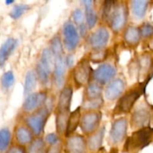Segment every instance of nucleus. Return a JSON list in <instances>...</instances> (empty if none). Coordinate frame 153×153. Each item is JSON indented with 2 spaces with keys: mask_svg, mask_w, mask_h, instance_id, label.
<instances>
[{
  "mask_svg": "<svg viewBox=\"0 0 153 153\" xmlns=\"http://www.w3.org/2000/svg\"><path fill=\"white\" fill-rule=\"evenodd\" d=\"M48 100L46 91H38L27 96L22 104V108L25 113L31 114L46 105Z\"/></svg>",
  "mask_w": 153,
  "mask_h": 153,
  "instance_id": "7",
  "label": "nucleus"
},
{
  "mask_svg": "<svg viewBox=\"0 0 153 153\" xmlns=\"http://www.w3.org/2000/svg\"><path fill=\"white\" fill-rule=\"evenodd\" d=\"M145 87L143 85H140L135 88H132L123 94L118 100L114 109V114H127L131 111L136 102L139 100L144 91Z\"/></svg>",
  "mask_w": 153,
  "mask_h": 153,
  "instance_id": "4",
  "label": "nucleus"
},
{
  "mask_svg": "<svg viewBox=\"0 0 153 153\" xmlns=\"http://www.w3.org/2000/svg\"><path fill=\"white\" fill-rule=\"evenodd\" d=\"M62 151V144L61 141L56 144L51 145L46 149V153H61Z\"/></svg>",
  "mask_w": 153,
  "mask_h": 153,
  "instance_id": "39",
  "label": "nucleus"
},
{
  "mask_svg": "<svg viewBox=\"0 0 153 153\" xmlns=\"http://www.w3.org/2000/svg\"><path fill=\"white\" fill-rule=\"evenodd\" d=\"M128 130V120L120 117L112 123L109 137L114 144H120L125 140Z\"/></svg>",
  "mask_w": 153,
  "mask_h": 153,
  "instance_id": "8",
  "label": "nucleus"
},
{
  "mask_svg": "<svg viewBox=\"0 0 153 153\" xmlns=\"http://www.w3.org/2000/svg\"><path fill=\"white\" fill-rule=\"evenodd\" d=\"M140 30L141 36L143 37H148L153 34V26L149 23L143 24Z\"/></svg>",
  "mask_w": 153,
  "mask_h": 153,
  "instance_id": "36",
  "label": "nucleus"
},
{
  "mask_svg": "<svg viewBox=\"0 0 153 153\" xmlns=\"http://www.w3.org/2000/svg\"><path fill=\"white\" fill-rule=\"evenodd\" d=\"M45 141L49 146H51V145H54L59 143L60 137L58 134H54V133H50V134H48L46 136V137H45Z\"/></svg>",
  "mask_w": 153,
  "mask_h": 153,
  "instance_id": "38",
  "label": "nucleus"
},
{
  "mask_svg": "<svg viewBox=\"0 0 153 153\" xmlns=\"http://www.w3.org/2000/svg\"><path fill=\"white\" fill-rule=\"evenodd\" d=\"M103 86L97 82H91L85 87L84 100H91L102 97Z\"/></svg>",
  "mask_w": 153,
  "mask_h": 153,
  "instance_id": "21",
  "label": "nucleus"
},
{
  "mask_svg": "<svg viewBox=\"0 0 153 153\" xmlns=\"http://www.w3.org/2000/svg\"><path fill=\"white\" fill-rule=\"evenodd\" d=\"M15 139L19 146L29 145L34 139V135L26 125L17 126L14 131Z\"/></svg>",
  "mask_w": 153,
  "mask_h": 153,
  "instance_id": "17",
  "label": "nucleus"
},
{
  "mask_svg": "<svg viewBox=\"0 0 153 153\" xmlns=\"http://www.w3.org/2000/svg\"><path fill=\"white\" fill-rule=\"evenodd\" d=\"M104 105V100L102 97L96 100H83L82 108L85 111H99Z\"/></svg>",
  "mask_w": 153,
  "mask_h": 153,
  "instance_id": "28",
  "label": "nucleus"
},
{
  "mask_svg": "<svg viewBox=\"0 0 153 153\" xmlns=\"http://www.w3.org/2000/svg\"><path fill=\"white\" fill-rule=\"evenodd\" d=\"M110 34L107 28L101 27L96 30L89 37L90 46L94 49H105L108 43Z\"/></svg>",
  "mask_w": 153,
  "mask_h": 153,
  "instance_id": "13",
  "label": "nucleus"
},
{
  "mask_svg": "<svg viewBox=\"0 0 153 153\" xmlns=\"http://www.w3.org/2000/svg\"><path fill=\"white\" fill-rule=\"evenodd\" d=\"M40 63L45 69L48 70L50 73H53L54 67H55V56L51 51L50 48L45 49L42 52L40 57Z\"/></svg>",
  "mask_w": 153,
  "mask_h": 153,
  "instance_id": "23",
  "label": "nucleus"
},
{
  "mask_svg": "<svg viewBox=\"0 0 153 153\" xmlns=\"http://www.w3.org/2000/svg\"><path fill=\"white\" fill-rule=\"evenodd\" d=\"M50 49L53 53L54 56L64 55V46L61 42V39L58 36H55L51 40Z\"/></svg>",
  "mask_w": 153,
  "mask_h": 153,
  "instance_id": "33",
  "label": "nucleus"
},
{
  "mask_svg": "<svg viewBox=\"0 0 153 153\" xmlns=\"http://www.w3.org/2000/svg\"><path fill=\"white\" fill-rule=\"evenodd\" d=\"M6 153H27L25 147L19 145L13 146L7 151Z\"/></svg>",
  "mask_w": 153,
  "mask_h": 153,
  "instance_id": "40",
  "label": "nucleus"
},
{
  "mask_svg": "<svg viewBox=\"0 0 153 153\" xmlns=\"http://www.w3.org/2000/svg\"><path fill=\"white\" fill-rule=\"evenodd\" d=\"M51 106L46 103L44 106L40 108L33 113L29 114L25 118V125L31 129L36 137H40L44 131L45 126L51 113Z\"/></svg>",
  "mask_w": 153,
  "mask_h": 153,
  "instance_id": "3",
  "label": "nucleus"
},
{
  "mask_svg": "<svg viewBox=\"0 0 153 153\" xmlns=\"http://www.w3.org/2000/svg\"><path fill=\"white\" fill-rule=\"evenodd\" d=\"M102 113L99 111H85L82 114L80 128L85 135L90 136L99 130L102 120Z\"/></svg>",
  "mask_w": 153,
  "mask_h": 153,
  "instance_id": "5",
  "label": "nucleus"
},
{
  "mask_svg": "<svg viewBox=\"0 0 153 153\" xmlns=\"http://www.w3.org/2000/svg\"><path fill=\"white\" fill-rule=\"evenodd\" d=\"M73 90L71 85L63 87L60 92L58 101L55 108V114H70Z\"/></svg>",
  "mask_w": 153,
  "mask_h": 153,
  "instance_id": "11",
  "label": "nucleus"
},
{
  "mask_svg": "<svg viewBox=\"0 0 153 153\" xmlns=\"http://www.w3.org/2000/svg\"><path fill=\"white\" fill-rule=\"evenodd\" d=\"M11 140V134L8 128H3L0 129V152L6 150Z\"/></svg>",
  "mask_w": 153,
  "mask_h": 153,
  "instance_id": "30",
  "label": "nucleus"
},
{
  "mask_svg": "<svg viewBox=\"0 0 153 153\" xmlns=\"http://www.w3.org/2000/svg\"><path fill=\"white\" fill-rule=\"evenodd\" d=\"M117 70L114 66L109 64H104L99 66L94 72L92 77L95 82L100 84L102 86L108 85L115 77Z\"/></svg>",
  "mask_w": 153,
  "mask_h": 153,
  "instance_id": "10",
  "label": "nucleus"
},
{
  "mask_svg": "<svg viewBox=\"0 0 153 153\" xmlns=\"http://www.w3.org/2000/svg\"><path fill=\"white\" fill-rule=\"evenodd\" d=\"M73 63H74V58L73 55H67L65 58V64L67 67H71L73 65Z\"/></svg>",
  "mask_w": 153,
  "mask_h": 153,
  "instance_id": "41",
  "label": "nucleus"
},
{
  "mask_svg": "<svg viewBox=\"0 0 153 153\" xmlns=\"http://www.w3.org/2000/svg\"><path fill=\"white\" fill-rule=\"evenodd\" d=\"M153 140V128L145 127L134 131L126 139L124 145V152H135L147 146Z\"/></svg>",
  "mask_w": 153,
  "mask_h": 153,
  "instance_id": "2",
  "label": "nucleus"
},
{
  "mask_svg": "<svg viewBox=\"0 0 153 153\" xmlns=\"http://www.w3.org/2000/svg\"><path fill=\"white\" fill-rule=\"evenodd\" d=\"M66 68L67 66L65 64V58L64 55L55 56V67H54L52 76L57 88H61L64 87Z\"/></svg>",
  "mask_w": 153,
  "mask_h": 153,
  "instance_id": "14",
  "label": "nucleus"
},
{
  "mask_svg": "<svg viewBox=\"0 0 153 153\" xmlns=\"http://www.w3.org/2000/svg\"><path fill=\"white\" fill-rule=\"evenodd\" d=\"M70 114H55V128L58 134L65 136Z\"/></svg>",
  "mask_w": 153,
  "mask_h": 153,
  "instance_id": "26",
  "label": "nucleus"
},
{
  "mask_svg": "<svg viewBox=\"0 0 153 153\" xmlns=\"http://www.w3.org/2000/svg\"><path fill=\"white\" fill-rule=\"evenodd\" d=\"M126 84L121 79H114L105 89V97L109 101H114L120 98L125 91Z\"/></svg>",
  "mask_w": 153,
  "mask_h": 153,
  "instance_id": "16",
  "label": "nucleus"
},
{
  "mask_svg": "<svg viewBox=\"0 0 153 153\" xmlns=\"http://www.w3.org/2000/svg\"><path fill=\"white\" fill-rule=\"evenodd\" d=\"M29 9V6L27 4H17L13 7L10 13V16L12 19H18L20 17L25 11Z\"/></svg>",
  "mask_w": 153,
  "mask_h": 153,
  "instance_id": "35",
  "label": "nucleus"
},
{
  "mask_svg": "<svg viewBox=\"0 0 153 153\" xmlns=\"http://www.w3.org/2000/svg\"><path fill=\"white\" fill-rule=\"evenodd\" d=\"M85 19H86L87 26L88 28H93L97 22V15L93 6L85 7Z\"/></svg>",
  "mask_w": 153,
  "mask_h": 153,
  "instance_id": "31",
  "label": "nucleus"
},
{
  "mask_svg": "<svg viewBox=\"0 0 153 153\" xmlns=\"http://www.w3.org/2000/svg\"><path fill=\"white\" fill-rule=\"evenodd\" d=\"M46 143L45 139L41 137H37L33 140V141L28 145L27 149V153H46Z\"/></svg>",
  "mask_w": 153,
  "mask_h": 153,
  "instance_id": "27",
  "label": "nucleus"
},
{
  "mask_svg": "<svg viewBox=\"0 0 153 153\" xmlns=\"http://www.w3.org/2000/svg\"><path fill=\"white\" fill-rule=\"evenodd\" d=\"M13 2V1H6L5 3L7 4H12V3Z\"/></svg>",
  "mask_w": 153,
  "mask_h": 153,
  "instance_id": "42",
  "label": "nucleus"
},
{
  "mask_svg": "<svg viewBox=\"0 0 153 153\" xmlns=\"http://www.w3.org/2000/svg\"><path fill=\"white\" fill-rule=\"evenodd\" d=\"M17 46V40L14 38H8L0 48V67H2L7 61Z\"/></svg>",
  "mask_w": 153,
  "mask_h": 153,
  "instance_id": "18",
  "label": "nucleus"
},
{
  "mask_svg": "<svg viewBox=\"0 0 153 153\" xmlns=\"http://www.w3.org/2000/svg\"><path fill=\"white\" fill-rule=\"evenodd\" d=\"M151 119V114L146 108H138L133 112L130 119V124L132 128H145L149 126Z\"/></svg>",
  "mask_w": 153,
  "mask_h": 153,
  "instance_id": "15",
  "label": "nucleus"
},
{
  "mask_svg": "<svg viewBox=\"0 0 153 153\" xmlns=\"http://www.w3.org/2000/svg\"><path fill=\"white\" fill-rule=\"evenodd\" d=\"M92 76L93 70L89 59H82L73 69V80L78 87H86Z\"/></svg>",
  "mask_w": 153,
  "mask_h": 153,
  "instance_id": "6",
  "label": "nucleus"
},
{
  "mask_svg": "<svg viewBox=\"0 0 153 153\" xmlns=\"http://www.w3.org/2000/svg\"><path fill=\"white\" fill-rule=\"evenodd\" d=\"M73 19L74 20L75 23L77 25H81L83 23V19H84V14L83 12L81 9H76L73 13Z\"/></svg>",
  "mask_w": 153,
  "mask_h": 153,
  "instance_id": "37",
  "label": "nucleus"
},
{
  "mask_svg": "<svg viewBox=\"0 0 153 153\" xmlns=\"http://www.w3.org/2000/svg\"><path fill=\"white\" fill-rule=\"evenodd\" d=\"M102 10V18L112 31L120 32L128 20V5L124 1H106Z\"/></svg>",
  "mask_w": 153,
  "mask_h": 153,
  "instance_id": "1",
  "label": "nucleus"
},
{
  "mask_svg": "<svg viewBox=\"0 0 153 153\" xmlns=\"http://www.w3.org/2000/svg\"><path fill=\"white\" fill-rule=\"evenodd\" d=\"M141 33L140 28L134 26H130L124 32V41L129 46H136L140 42L141 38Z\"/></svg>",
  "mask_w": 153,
  "mask_h": 153,
  "instance_id": "22",
  "label": "nucleus"
},
{
  "mask_svg": "<svg viewBox=\"0 0 153 153\" xmlns=\"http://www.w3.org/2000/svg\"><path fill=\"white\" fill-rule=\"evenodd\" d=\"M63 43L69 52H73L77 47L79 41L78 30L72 22H67L63 28Z\"/></svg>",
  "mask_w": 153,
  "mask_h": 153,
  "instance_id": "9",
  "label": "nucleus"
},
{
  "mask_svg": "<svg viewBox=\"0 0 153 153\" xmlns=\"http://www.w3.org/2000/svg\"><path fill=\"white\" fill-rule=\"evenodd\" d=\"M82 108L78 107L76 110L71 112L69 117L68 123H67V130H66L65 137H67L72 134H75L76 128L79 126H80L81 118H82V113H81Z\"/></svg>",
  "mask_w": 153,
  "mask_h": 153,
  "instance_id": "19",
  "label": "nucleus"
},
{
  "mask_svg": "<svg viewBox=\"0 0 153 153\" xmlns=\"http://www.w3.org/2000/svg\"><path fill=\"white\" fill-rule=\"evenodd\" d=\"M37 74L33 70H30L26 73L24 82V95L25 97L32 94L37 86Z\"/></svg>",
  "mask_w": 153,
  "mask_h": 153,
  "instance_id": "25",
  "label": "nucleus"
},
{
  "mask_svg": "<svg viewBox=\"0 0 153 153\" xmlns=\"http://www.w3.org/2000/svg\"><path fill=\"white\" fill-rule=\"evenodd\" d=\"M105 132V129L104 127H102V128H99V130H97L94 134L88 136V138L87 139V145L90 150L97 151L101 147L103 140H104Z\"/></svg>",
  "mask_w": 153,
  "mask_h": 153,
  "instance_id": "20",
  "label": "nucleus"
},
{
  "mask_svg": "<svg viewBox=\"0 0 153 153\" xmlns=\"http://www.w3.org/2000/svg\"><path fill=\"white\" fill-rule=\"evenodd\" d=\"M14 83V76L12 71H7L2 75L1 79V86L4 89H9Z\"/></svg>",
  "mask_w": 153,
  "mask_h": 153,
  "instance_id": "34",
  "label": "nucleus"
},
{
  "mask_svg": "<svg viewBox=\"0 0 153 153\" xmlns=\"http://www.w3.org/2000/svg\"><path fill=\"white\" fill-rule=\"evenodd\" d=\"M108 52L106 49H94L90 53L89 61L94 63H100L104 61L107 58Z\"/></svg>",
  "mask_w": 153,
  "mask_h": 153,
  "instance_id": "32",
  "label": "nucleus"
},
{
  "mask_svg": "<svg viewBox=\"0 0 153 153\" xmlns=\"http://www.w3.org/2000/svg\"><path fill=\"white\" fill-rule=\"evenodd\" d=\"M149 1L145 0H134L131 1V12L134 17L141 19L146 15L147 10Z\"/></svg>",
  "mask_w": 153,
  "mask_h": 153,
  "instance_id": "24",
  "label": "nucleus"
},
{
  "mask_svg": "<svg viewBox=\"0 0 153 153\" xmlns=\"http://www.w3.org/2000/svg\"><path fill=\"white\" fill-rule=\"evenodd\" d=\"M35 73L37 74L38 81L40 82L41 85H46L49 83V79H50L52 73H50L46 69H45L40 63L37 64Z\"/></svg>",
  "mask_w": 153,
  "mask_h": 153,
  "instance_id": "29",
  "label": "nucleus"
},
{
  "mask_svg": "<svg viewBox=\"0 0 153 153\" xmlns=\"http://www.w3.org/2000/svg\"><path fill=\"white\" fill-rule=\"evenodd\" d=\"M87 140L79 134H73L67 137L65 153H86Z\"/></svg>",
  "mask_w": 153,
  "mask_h": 153,
  "instance_id": "12",
  "label": "nucleus"
}]
</instances>
